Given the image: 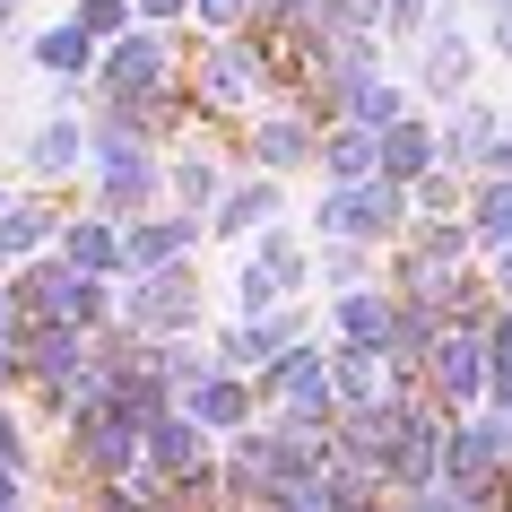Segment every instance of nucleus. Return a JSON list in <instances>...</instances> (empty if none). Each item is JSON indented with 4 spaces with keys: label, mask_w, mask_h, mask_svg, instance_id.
<instances>
[{
    "label": "nucleus",
    "mask_w": 512,
    "mask_h": 512,
    "mask_svg": "<svg viewBox=\"0 0 512 512\" xmlns=\"http://www.w3.org/2000/svg\"><path fill=\"white\" fill-rule=\"evenodd\" d=\"M330 391H339V408H382V356L374 348H339L330 356Z\"/></svg>",
    "instance_id": "18"
},
{
    "label": "nucleus",
    "mask_w": 512,
    "mask_h": 512,
    "mask_svg": "<svg viewBox=\"0 0 512 512\" xmlns=\"http://www.w3.org/2000/svg\"><path fill=\"white\" fill-rule=\"evenodd\" d=\"M261 87H270L261 53H243V44H226V53L209 61V96H217V105H243V96H261Z\"/></svg>",
    "instance_id": "20"
},
{
    "label": "nucleus",
    "mask_w": 512,
    "mask_h": 512,
    "mask_svg": "<svg viewBox=\"0 0 512 512\" xmlns=\"http://www.w3.org/2000/svg\"><path fill=\"white\" fill-rule=\"evenodd\" d=\"M504 426H512V417H504Z\"/></svg>",
    "instance_id": "40"
},
{
    "label": "nucleus",
    "mask_w": 512,
    "mask_h": 512,
    "mask_svg": "<svg viewBox=\"0 0 512 512\" xmlns=\"http://www.w3.org/2000/svg\"><path fill=\"white\" fill-rule=\"evenodd\" d=\"M495 296L512 304V243H504V270H495Z\"/></svg>",
    "instance_id": "36"
},
{
    "label": "nucleus",
    "mask_w": 512,
    "mask_h": 512,
    "mask_svg": "<svg viewBox=\"0 0 512 512\" xmlns=\"http://www.w3.org/2000/svg\"><path fill=\"white\" fill-rule=\"evenodd\" d=\"M0 512H27V486H18V469H0Z\"/></svg>",
    "instance_id": "32"
},
{
    "label": "nucleus",
    "mask_w": 512,
    "mask_h": 512,
    "mask_svg": "<svg viewBox=\"0 0 512 512\" xmlns=\"http://www.w3.org/2000/svg\"><path fill=\"white\" fill-rule=\"evenodd\" d=\"M174 191H183V217L209 209V200H217V165L209 157H183V165H174Z\"/></svg>",
    "instance_id": "26"
},
{
    "label": "nucleus",
    "mask_w": 512,
    "mask_h": 512,
    "mask_svg": "<svg viewBox=\"0 0 512 512\" xmlns=\"http://www.w3.org/2000/svg\"><path fill=\"white\" fill-rule=\"evenodd\" d=\"M391 35H426V0H391Z\"/></svg>",
    "instance_id": "30"
},
{
    "label": "nucleus",
    "mask_w": 512,
    "mask_h": 512,
    "mask_svg": "<svg viewBox=\"0 0 512 512\" xmlns=\"http://www.w3.org/2000/svg\"><path fill=\"white\" fill-rule=\"evenodd\" d=\"M322 165H330V183H374V174H382V131L339 122V131L322 139Z\"/></svg>",
    "instance_id": "12"
},
{
    "label": "nucleus",
    "mask_w": 512,
    "mask_h": 512,
    "mask_svg": "<svg viewBox=\"0 0 512 512\" xmlns=\"http://www.w3.org/2000/svg\"><path fill=\"white\" fill-rule=\"evenodd\" d=\"M322 270L339 278V287H365V252H348V243H330V252H322Z\"/></svg>",
    "instance_id": "27"
},
{
    "label": "nucleus",
    "mask_w": 512,
    "mask_h": 512,
    "mask_svg": "<svg viewBox=\"0 0 512 512\" xmlns=\"http://www.w3.org/2000/svg\"><path fill=\"white\" fill-rule=\"evenodd\" d=\"M252 157H261V174H296L304 157H322V131L296 122V113H270V122L252 131Z\"/></svg>",
    "instance_id": "10"
},
{
    "label": "nucleus",
    "mask_w": 512,
    "mask_h": 512,
    "mask_svg": "<svg viewBox=\"0 0 512 512\" xmlns=\"http://www.w3.org/2000/svg\"><path fill=\"white\" fill-rule=\"evenodd\" d=\"M495 139H504L495 113H486V105H460L452 122H443V157H452V165H486V157H495Z\"/></svg>",
    "instance_id": "17"
},
{
    "label": "nucleus",
    "mask_w": 512,
    "mask_h": 512,
    "mask_svg": "<svg viewBox=\"0 0 512 512\" xmlns=\"http://www.w3.org/2000/svg\"><path fill=\"white\" fill-rule=\"evenodd\" d=\"M426 382H434V400H443V408L486 400V382H495V348H486L478 330H443V348L426 356Z\"/></svg>",
    "instance_id": "4"
},
{
    "label": "nucleus",
    "mask_w": 512,
    "mask_h": 512,
    "mask_svg": "<svg viewBox=\"0 0 512 512\" xmlns=\"http://www.w3.org/2000/svg\"><path fill=\"white\" fill-rule=\"evenodd\" d=\"M191 0H139V18H183Z\"/></svg>",
    "instance_id": "34"
},
{
    "label": "nucleus",
    "mask_w": 512,
    "mask_h": 512,
    "mask_svg": "<svg viewBox=\"0 0 512 512\" xmlns=\"http://www.w3.org/2000/svg\"><path fill=\"white\" fill-rule=\"evenodd\" d=\"M0 217H9V200H0Z\"/></svg>",
    "instance_id": "39"
},
{
    "label": "nucleus",
    "mask_w": 512,
    "mask_h": 512,
    "mask_svg": "<svg viewBox=\"0 0 512 512\" xmlns=\"http://www.w3.org/2000/svg\"><path fill=\"white\" fill-rule=\"evenodd\" d=\"M191 417H200V426H243V417H252V391H243L235 374H217L209 391L191 400Z\"/></svg>",
    "instance_id": "23"
},
{
    "label": "nucleus",
    "mask_w": 512,
    "mask_h": 512,
    "mask_svg": "<svg viewBox=\"0 0 512 512\" xmlns=\"http://www.w3.org/2000/svg\"><path fill=\"white\" fill-rule=\"evenodd\" d=\"M148 460H157V478H183V469H200V460H209V426H200L191 408L157 417V426H148Z\"/></svg>",
    "instance_id": "8"
},
{
    "label": "nucleus",
    "mask_w": 512,
    "mask_h": 512,
    "mask_svg": "<svg viewBox=\"0 0 512 512\" xmlns=\"http://www.w3.org/2000/svg\"><path fill=\"white\" fill-rule=\"evenodd\" d=\"M61 261L70 270H122V226L113 217H79V226H61Z\"/></svg>",
    "instance_id": "15"
},
{
    "label": "nucleus",
    "mask_w": 512,
    "mask_h": 512,
    "mask_svg": "<svg viewBox=\"0 0 512 512\" xmlns=\"http://www.w3.org/2000/svg\"><path fill=\"white\" fill-rule=\"evenodd\" d=\"M330 105L348 113V122H365V131H400L408 122V96L382 70H330Z\"/></svg>",
    "instance_id": "6"
},
{
    "label": "nucleus",
    "mask_w": 512,
    "mask_h": 512,
    "mask_svg": "<svg viewBox=\"0 0 512 512\" xmlns=\"http://www.w3.org/2000/svg\"><path fill=\"white\" fill-rule=\"evenodd\" d=\"M122 322L148 330V339H174V330H191V322H200V296H191V261H183V270H148L131 296H122Z\"/></svg>",
    "instance_id": "3"
},
{
    "label": "nucleus",
    "mask_w": 512,
    "mask_h": 512,
    "mask_svg": "<svg viewBox=\"0 0 512 512\" xmlns=\"http://www.w3.org/2000/svg\"><path fill=\"white\" fill-rule=\"evenodd\" d=\"M18 9H27V0H0V35H18Z\"/></svg>",
    "instance_id": "37"
},
{
    "label": "nucleus",
    "mask_w": 512,
    "mask_h": 512,
    "mask_svg": "<svg viewBox=\"0 0 512 512\" xmlns=\"http://www.w3.org/2000/svg\"><path fill=\"white\" fill-rule=\"evenodd\" d=\"M148 191H157V165L139 148V131H113L105 122V139H96V200H105V217H131Z\"/></svg>",
    "instance_id": "2"
},
{
    "label": "nucleus",
    "mask_w": 512,
    "mask_h": 512,
    "mask_svg": "<svg viewBox=\"0 0 512 512\" xmlns=\"http://www.w3.org/2000/svg\"><path fill=\"white\" fill-rule=\"evenodd\" d=\"M434 157H443V139H434L426 122H400V131H382V174H391V183H417Z\"/></svg>",
    "instance_id": "19"
},
{
    "label": "nucleus",
    "mask_w": 512,
    "mask_h": 512,
    "mask_svg": "<svg viewBox=\"0 0 512 512\" xmlns=\"http://www.w3.org/2000/svg\"><path fill=\"white\" fill-rule=\"evenodd\" d=\"M486 165H495V174L512 183V122H504V139H495V157H486Z\"/></svg>",
    "instance_id": "33"
},
{
    "label": "nucleus",
    "mask_w": 512,
    "mask_h": 512,
    "mask_svg": "<svg viewBox=\"0 0 512 512\" xmlns=\"http://www.w3.org/2000/svg\"><path fill=\"white\" fill-rule=\"evenodd\" d=\"M469 35L452 27V18H443V27H426V70H417V79H426V96H460V87H469Z\"/></svg>",
    "instance_id": "13"
},
{
    "label": "nucleus",
    "mask_w": 512,
    "mask_h": 512,
    "mask_svg": "<svg viewBox=\"0 0 512 512\" xmlns=\"http://www.w3.org/2000/svg\"><path fill=\"white\" fill-rule=\"evenodd\" d=\"M200 243V217H157V226H131L122 235V270H174V252Z\"/></svg>",
    "instance_id": "9"
},
{
    "label": "nucleus",
    "mask_w": 512,
    "mask_h": 512,
    "mask_svg": "<svg viewBox=\"0 0 512 512\" xmlns=\"http://www.w3.org/2000/svg\"><path fill=\"white\" fill-rule=\"evenodd\" d=\"M0 469H27V434H18L9 408H0Z\"/></svg>",
    "instance_id": "28"
},
{
    "label": "nucleus",
    "mask_w": 512,
    "mask_h": 512,
    "mask_svg": "<svg viewBox=\"0 0 512 512\" xmlns=\"http://www.w3.org/2000/svg\"><path fill=\"white\" fill-rule=\"evenodd\" d=\"M287 296V278L270 270V261H261V252H252V261H243V278H235V313L243 322H270V304Z\"/></svg>",
    "instance_id": "22"
},
{
    "label": "nucleus",
    "mask_w": 512,
    "mask_h": 512,
    "mask_svg": "<svg viewBox=\"0 0 512 512\" xmlns=\"http://www.w3.org/2000/svg\"><path fill=\"white\" fill-rule=\"evenodd\" d=\"M0 261H9V243H0Z\"/></svg>",
    "instance_id": "38"
},
{
    "label": "nucleus",
    "mask_w": 512,
    "mask_h": 512,
    "mask_svg": "<svg viewBox=\"0 0 512 512\" xmlns=\"http://www.w3.org/2000/svg\"><path fill=\"white\" fill-rule=\"evenodd\" d=\"M486 400H495V417H512V365H495V382H486Z\"/></svg>",
    "instance_id": "31"
},
{
    "label": "nucleus",
    "mask_w": 512,
    "mask_h": 512,
    "mask_svg": "<svg viewBox=\"0 0 512 512\" xmlns=\"http://www.w3.org/2000/svg\"><path fill=\"white\" fill-rule=\"evenodd\" d=\"M96 87H105L113 105H148V96L165 87V44H157V35H122V44H105Z\"/></svg>",
    "instance_id": "5"
},
{
    "label": "nucleus",
    "mask_w": 512,
    "mask_h": 512,
    "mask_svg": "<svg viewBox=\"0 0 512 512\" xmlns=\"http://www.w3.org/2000/svg\"><path fill=\"white\" fill-rule=\"evenodd\" d=\"M391 330H400V296H382V287H348V296H339V339H348V348L391 356Z\"/></svg>",
    "instance_id": "7"
},
{
    "label": "nucleus",
    "mask_w": 512,
    "mask_h": 512,
    "mask_svg": "<svg viewBox=\"0 0 512 512\" xmlns=\"http://www.w3.org/2000/svg\"><path fill=\"white\" fill-rule=\"evenodd\" d=\"M400 217H408V183L374 174V183H339L322 209H313V226H322V243H382Z\"/></svg>",
    "instance_id": "1"
},
{
    "label": "nucleus",
    "mask_w": 512,
    "mask_h": 512,
    "mask_svg": "<svg viewBox=\"0 0 512 512\" xmlns=\"http://www.w3.org/2000/svg\"><path fill=\"white\" fill-rule=\"evenodd\" d=\"M79 157H87V131L70 122V113L35 122V139H27V174H35V183H61V174H70Z\"/></svg>",
    "instance_id": "11"
},
{
    "label": "nucleus",
    "mask_w": 512,
    "mask_h": 512,
    "mask_svg": "<svg viewBox=\"0 0 512 512\" xmlns=\"http://www.w3.org/2000/svg\"><path fill=\"white\" fill-rule=\"evenodd\" d=\"M469 235H478L486 252H504V243H512V183H504V174L478 191V209H469Z\"/></svg>",
    "instance_id": "21"
},
{
    "label": "nucleus",
    "mask_w": 512,
    "mask_h": 512,
    "mask_svg": "<svg viewBox=\"0 0 512 512\" xmlns=\"http://www.w3.org/2000/svg\"><path fill=\"white\" fill-rule=\"evenodd\" d=\"M131 18H139L131 0H79V27L96 35V44H122V35H131Z\"/></svg>",
    "instance_id": "24"
},
{
    "label": "nucleus",
    "mask_w": 512,
    "mask_h": 512,
    "mask_svg": "<svg viewBox=\"0 0 512 512\" xmlns=\"http://www.w3.org/2000/svg\"><path fill=\"white\" fill-rule=\"evenodd\" d=\"M191 9H200L209 27H243V9H252V0H191Z\"/></svg>",
    "instance_id": "29"
},
{
    "label": "nucleus",
    "mask_w": 512,
    "mask_h": 512,
    "mask_svg": "<svg viewBox=\"0 0 512 512\" xmlns=\"http://www.w3.org/2000/svg\"><path fill=\"white\" fill-rule=\"evenodd\" d=\"M278 217V183L261 174V183H235L226 200H217V217H209V235H261Z\"/></svg>",
    "instance_id": "16"
},
{
    "label": "nucleus",
    "mask_w": 512,
    "mask_h": 512,
    "mask_svg": "<svg viewBox=\"0 0 512 512\" xmlns=\"http://www.w3.org/2000/svg\"><path fill=\"white\" fill-rule=\"evenodd\" d=\"M495 44L512 53V0H495Z\"/></svg>",
    "instance_id": "35"
},
{
    "label": "nucleus",
    "mask_w": 512,
    "mask_h": 512,
    "mask_svg": "<svg viewBox=\"0 0 512 512\" xmlns=\"http://www.w3.org/2000/svg\"><path fill=\"white\" fill-rule=\"evenodd\" d=\"M35 70L87 79V70H105V53H96V35H87L79 18H61V27H44V35H35Z\"/></svg>",
    "instance_id": "14"
},
{
    "label": "nucleus",
    "mask_w": 512,
    "mask_h": 512,
    "mask_svg": "<svg viewBox=\"0 0 512 512\" xmlns=\"http://www.w3.org/2000/svg\"><path fill=\"white\" fill-rule=\"evenodd\" d=\"M0 243H9V252H35V243H53V217L27 209V200H9V217H0Z\"/></svg>",
    "instance_id": "25"
}]
</instances>
